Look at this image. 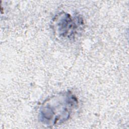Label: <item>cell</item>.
Masks as SVG:
<instances>
[{
    "instance_id": "cell-1",
    "label": "cell",
    "mask_w": 129,
    "mask_h": 129,
    "mask_svg": "<svg viewBox=\"0 0 129 129\" xmlns=\"http://www.w3.org/2000/svg\"><path fill=\"white\" fill-rule=\"evenodd\" d=\"M78 104L75 95L69 91L53 95L45 100L40 109V120L54 125L67 120Z\"/></svg>"
},
{
    "instance_id": "cell-2",
    "label": "cell",
    "mask_w": 129,
    "mask_h": 129,
    "mask_svg": "<svg viewBox=\"0 0 129 129\" xmlns=\"http://www.w3.org/2000/svg\"><path fill=\"white\" fill-rule=\"evenodd\" d=\"M83 21L79 16L73 17L62 12L54 18L53 21V29L56 35L61 38H73L82 28Z\"/></svg>"
}]
</instances>
